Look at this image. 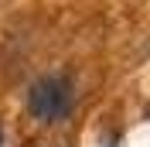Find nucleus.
<instances>
[{
	"instance_id": "nucleus-2",
	"label": "nucleus",
	"mask_w": 150,
	"mask_h": 147,
	"mask_svg": "<svg viewBox=\"0 0 150 147\" xmlns=\"http://www.w3.org/2000/svg\"><path fill=\"white\" fill-rule=\"evenodd\" d=\"M0 144H4V127H0Z\"/></svg>"
},
{
	"instance_id": "nucleus-1",
	"label": "nucleus",
	"mask_w": 150,
	"mask_h": 147,
	"mask_svg": "<svg viewBox=\"0 0 150 147\" xmlns=\"http://www.w3.org/2000/svg\"><path fill=\"white\" fill-rule=\"evenodd\" d=\"M75 106V86L68 75L62 72H51V75H41L34 86L28 89V113L38 120V123H62V120L72 113Z\"/></svg>"
}]
</instances>
